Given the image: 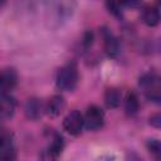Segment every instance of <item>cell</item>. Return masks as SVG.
<instances>
[{
  "mask_svg": "<svg viewBox=\"0 0 161 161\" xmlns=\"http://www.w3.org/2000/svg\"><path fill=\"white\" fill-rule=\"evenodd\" d=\"M45 20L50 26H59L67 21L75 10V0H40Z\"/></svg>",
  "mask_w": 161,
  "mask_h": 161,
  "instance_id": "1",
  "label": "cell"
},
{
  "mask_svg": "<svg viewBox=\"0 0 161 161\" xmlns=\"http://www.w3.org/2000/svg\"><path fill=\"white\" fill-rule=\"evenodd\" d=\"M78 78L79 75H78L77 65L74 63H68L58 70L57 77H55V84L58 89L70 92L77 87Z\"/></svg>",
  "mask_w": 161,
  "mask_h": 161,
  "instance_id": "2",
  "label": "cell"
},
{
  "mask_svg": "<svg viewBox=\"0 0 161 161\" xmlns=\"http://www.w3.org/2000/svg\"><path fill=\"white\" fill-rule=\"evenodd\" d=\"M140 87L142 88L145 96L147 99L160 103L161 101V84H160V78L155 73H147L143 74L140 78Z\"/></svg>",
  "mask_w": 161,
  "mask_h": 161,
  "instance_id": "3",
  "label": "cell"
},
{
  "mask_svg": "<svg viewBox=\"0 0 161 161\" xmlns=\"http://www.w3.org/2000/svg\"><path fill=\"white\" fill-rule=\"evenodd\" d=\"M84 118V125L89 131H96L103 126L104 122V112L98 106H89L87 108Z\"/></svg>",
  "mask_w": 161,
  "mask_h": 161,
  "instance_id": "4",
  "label": "cell"
},
{
  "mask_svg": "<svg viewBox=\"0 0 161 161\" xmlns=\"http://www.w3.org/2000/svg\"><path fill=\"white\" fill-rule=\"evenodd\" d=\"M83 126H84V118H83L82 113L79 111H77V109L70 111L65 116V118L63 121L64 130L68 133L73 135V136L79 135L82 132V130H83Z\"/></svg>",
  "mask_w": 161,
  "mask_h": 161,
  "instance_id": "5",
  "label": "cell"
},
{
  "mask_svg": "<svg viewBox=\"0 0 161 161\" xmlns=\"http://www.w3.org/2000/svg\"><path fill=\"white\" fill-rule=\"evenodd\" d=\"M15 157V147L11 133L0 127V160H11Z\"/></svg>",
  "mask_w": 161,
  "mask_h": 161,
  "instance_id": "6",
  "label": "cell"
},
{
  "mask_svg": "<svg viewBox=\"0 0 161 161\" xmlns=\"http://www.w3.org/2000/svg\"><path fill=\"white\" fill-rule=\"evenodd\" d=\"M18 73L14 68L0 69V93H9L16 87Z\"/></svg>",
  "mask_w": 161,
  "mask_h": 161,
  "instance_id": "7",
  "label": "cell"
},
{
  "mask_svg": "<svg viewBox=\"0 0 161 161\" xmlns=\"http://www.w3.org/2000/svg\"><path fill=\"white\" fill-rule=\"evenodd\" d=\"M15 113V101L8 93H0V122L10 119Z\"/></svg>",
  "mask_w": 161,
  "mask_h": 161,
  "instance_id": "8",
  "label": "cell"
},
{
  "mask_svg": "<svg viewBox=\"0 0 161 161\" xmlns=\"http://www.w3.org/2000/svg\"><path fill=\"white\" fill-rule=\"evenodd\" d=\"M24 111L29 119H38L39 117H42V113L43 111H45V107L43 106L40 99L31 98V99H28V102L25 103Z\"/></svg>",
  "mask_w": 161,
  "mask_h": 161,
  "instance_id": "9",
  "label": "cell"
},
{
  "mask_svg": "<svg viewBox=\"0 0 161 161\" xmlns=\"http://www.w3.org/2000/svg\"><path fill=\"white\" fill-rule=\"evenodd\" d=\"M64 108H65V99H64L62 96H59V94L53 96V97L48 101V103H47V106H45V111H47V113H48L50 117H57V116H59V114L63 112Z\"/></svg>",
  "mask_w": 161,
  "mask_h": 161,
  "instance_id": "10",
  "label": "cell"
},
{
  "mask_svg": "<svg viewBox=\"0 0 161 161\" xmlns=\"http://www.w3.org/2000/svg\"><path fill=\"white\" fill-rule=\"evenodd\" d=\"M103 39H104V50L107 53L108 57H116L119 52V45H118V40L116 39V36L108 31L104 30L103 31Z\"/></svg>",
  "mask_w": 161,
  "mask_h": 161,
  "instance_id": "11",
  "label": "cell"
},
{
  "mask_svg": "<svg viewBox=\"0 0 161 161\" xmlns=\"http://www.w3.org/2000/svg\"><path fill=\"white\" fill-rule=\"evenodd\" d=\"M142 20L147 26H156L160 23V11L157 6H147L142 13Z\"/></svg>",
  "mask_w": 161,
  "mask_h": 161,
  "instance_id": "12",
  "label": "cell"
},
{
  "mask_svg": "<svg viewBox=\"0 0 161 161\" xmlns=\"http://www.w3.org/2000/svg\"><path fill=\"white\" fill-rule=\"evenodd\" d=\"M121 92L116 88H109L107 89L106 94H104V102L107 104V107L109 108H116L121 104Z\"/></svg>",
  "mask_w": 161,
  "mask_h": 161,
  "instance_id": "13",
  "label": "cell"
},
{
  "mask_svg": "<svg viewBox=\"0 0 161 161\" xmlns=\"http://www.w3.org/2000/svg\"><path fill=\"white\" fill-rule=\"evenodd\" d=\"M140 108V103H138V98L133 92H130L125 99V109L127 112V114L133 116L138 112Z\"/></svg>",
  "mask_w": 161,
  "mask_h": 161,
  "instance_id": "14",
  "label": "cell"
},
{
  "mask_svg": "<svg viewBox=\"0 0 161 161\" xmlns=\"http://www.w3.org/2000/svg\"><path fill=\"white\" fill-rule=\"evenodd\" d=\"M63 147H64V141H63V137L60 135H55L53 137V141L49 146V155L52 157H57L60 155V152L63 151Z\"/></svg>",
  "mask_w": 161,
  "mask_h": 161,
  "instance_id": "15",
  "label": "cell"
},
{
  "mask_svg": "<svg viewBox=\"0 0 161 161\" xmlns=\"http://www.w3.org/2000/svg\"><path fill=\"white\" fill-rule=\"evenodd\" d=\"M123 4H125V0H107V8H108V10L112 14H114V15L119 14L121 8L123 6Z\"/></svg>",
  "mask_w": 161,
  "mask_h": 161,
  "instance_id": "16",
  "label": "cell"
},
{
  "mask_svg": "<svg viewBox=\"0 0 161 161\" xmlns=\"http://www.w3.org/2000/svg\"><path fill=\"white\" fill-rule=\"evenodd\" d=\"M147 148L157 158L160 157V155H161V145H160V141L158 140H150L148 143H147Z\"/></svg>",
  "mask_w": 161,
  "mask_h": 161,
  "instance_id": "17",
  "label": "cell"
},
{
  "mask_svg": "<svg viewBox=\"0 0 161 161\" xmlns=\"http://www.w3.org/2000/svg\"><path fill=\"white\" fill-rule=\"evenodd\" d=\"M150 123H151L153 127L160 128V126H161V117H160V114H155V116H152V117L150 118Z\"/></svg>",
  "mask_w": 161,
  "mask_h": 161,
  "instance_id": "18",
  "label": "cell"
}]
</instances>
